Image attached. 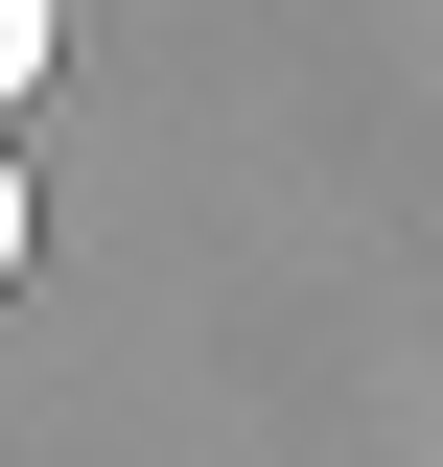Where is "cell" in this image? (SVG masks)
Wrapping results in <instances>:
<instances>
[{
    "label": "cell",
    "instance_id": "6da1fadb",
    "mask_svg": "<svg viewBox=\"0 0 443 467\" xmlns=\"http://www.w3.org/2000/svg\"><path fill=\"white\" fill-rule=\"evenodd\" d=\"M47 24H70V0H0V117L47 94Z\"/></svg>",
    "mask_w": 443,
    "mask_h": 467
},
{
    "label": "cell",
    "instance_id": "7a4b0ae2",
    "mask_svg": "<svg viewBox=\"0 0 443 467\" xmlns=\"http://www.w3.org/2000/svg\"><path fill=\"white\" fill-rule=\"evenodd\" d=\"M0 281H24V164H0Z\"/></svg>",
    "mask_w": 443,
    "mask_h": 467
}]
</instances>
